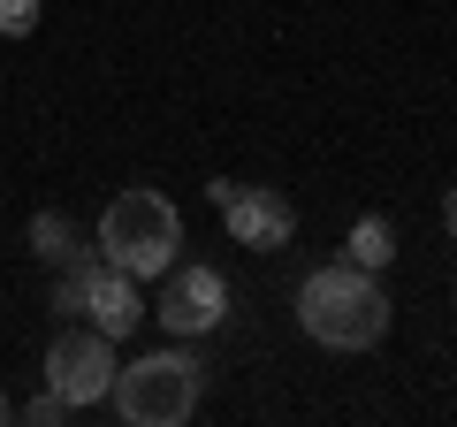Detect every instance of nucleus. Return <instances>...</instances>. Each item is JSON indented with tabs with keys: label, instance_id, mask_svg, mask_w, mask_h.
Returning <instances> with one entry per match:
<instances>
[{
	"label": "nucleus",
	"instance_id": "obj_1",
	"mask_svg": "<svg viewBox=\"0 0 457 427\" xmlns=\"http://www.w3.org/2000/svg\"><path fill=\"white\" fill-rule=\"evenodd\" d=\"M297 329L328 351H374L389 336V297L366 267L336 260V267H312L297 282Z\"/></svg>",
	"mask_w": 457,
	"mask_h": 427
},
{
	"label": "nucleus",
	"instance_id": "obj_2",
	"mask_svg": "<svg viewBox=\"0 0 457 427\" xmlns=\"http://www.w3.org/2000/svg\"><path fill=\"white\" fill-rule=\"evenodd\" d=\"M183 252V214L168 191H153V183H137V191H114L107 214H99V260L122 267V275L153 282L168 275Z\"/></svg>",
	"mask_w": 457,
	"mask_h": 427
},
{
	"label": "nucleus",
	"instance_id": "obj_3",
	"mask_svg": "<svg viewBox=\"0 0 457 427\" xmlns=\"http://www.w3.org/2000/svg\"><path fill=\"white\" fill-rule=\"evenodd\" d=\"M198 397H206V374H198L191 351H153L137 366H114L107 405L130 427H183L198 412Z\"/></svg>",
	"mask_w": 457,
	"mask_h": 427
},
{
	"label": "nucleus",
	"instance_id": "obj_4",
	"mask_svg": "<svg viewBox=\"0 0 457 427\" xmlns=\"http://www.w3.org/2000/svg\"><path fill=\"white\" fill-rule=\"evenodd\" d=\"M46 389H62L69 412L107 405V389H114V336L77 329V321H69V329L54 336V351H46Z\"/></svg>",
	"mask_w": 457,
	"mask_h": 427
},
{
	"label": "nucleus",
	"instance_id": "obj_5",
	"mask_svg": "<svg viewBox=\"0 0 457 427\" xmlns=\"http://www.w3.org/2000/svg\"><path fill=\"white\" fill-rule=\"evenodd\" d=\"M221 313H228L221 267H168V275H161V306H153V321H161L168 336H206V329H221Z\"/></svg>",
	"mask_w": 457,
	"mask_h": 427
},
{
	"label": "nucleus",
	"instance_id": "obj_6",
	"mask_svg": "<svg viewBox=\"0 0 457 427\" xmlns=\"http://www.w3.org/2000/svg\"><path fill=\"white\" fill-rule=\"evenodd\" d=\"M221 222H228V237L252 245V252H275V245L297 237V206L282 191H267V183H237V191L221 198Z\"/></svg>",
	"mask_w": 457,
	"mask_h": 427
},
{
	"label": "nucleus",
	"instance_id": "obj_7",
	"mask_svg": "<svg viewBox=\"0 0 457 427\" xmlns=\"http://www.w3.org/2000/svg\"><path fill=\"white\" fill-rule=\"evenodd\" d=\"M84 321H92L99 336H130L137 321H145V313H137V275L92 260V282H84Z\"/></svg>",
	"mask_w": 457,
	"mask_h": 427
},
{
	"label": "nucleus",
	"instance_id": "obj_8",
	"mask_svg": "<svg viewBox=\"0 0 457 427\" xmlns=\"http://www.w3.org/2000/svg\"><path fill=\"white\" fill-rule=\"evenodd\" d=\"M31 252H38V260H46V267H69V260H77V230H69V214H31Z\"/></svg>",
	"mask_w": 457,
	"mask_h": 427
},
{
	"label": "nucleus",
	"instance_id": "obj_9",
	"mask_svg": "<svg viewBox=\"0 0 457 427\" xmlns=\"http://www.w3.org/2000/svg\"><path fill=\"white\" fill-rule=\"evenodd\" d=\"M343 260L366 267V275H374V267H389V260H396V230H389V222H359V230H351V245H343Z\"/></svg>",
	"mask_w": 457,
	"mask_h": 427
},
{
	"label": "nucleus",
	"instance_id": "obj_10",
	"mask_svg": "<svg viewBox=\"0 0 457 427\" xmlns=\"http://www.w3.org/2000/svg\"><path fill=\"white\" fill-rule=\"evenodd\" d=\"M0 31H8V38H31L38 31V0H0Z\"/></svg>",
	"mask_w": 457,
	"mask_h": 427
},
{
	"label": "nucleus",
	"instance_id": "obj_11",
	"mask_svg": "<svg viewBox=\"0 0 457 427\" xmlns=\"http://www.w3.org/2000/svg\"><path fill=\"white\" fill-rule=\"evenodd\" d=\"M16 420H31V427H54V420H69V397H62V389H46V397H31V405H23Z\"/></svg>",
	"mask_w": 457,
	"mask_h": 427
},
{
	"label": "nucleus",
	"instance_id": "obj_12",
	"mask_svg": "<svg viewBox=\"0 0 457 427\" xmlns=\"http://www.w3.org/2000/svg\"><path fill=\"white\" fill-rule=\"evenodd\" d=\"M442 230L457 237V183H450V198H442Z\"/></svg>",
	"mask_w": 457,
	"mask_h": 427
},
{
	"label": "nucleus",
	"instance_id": "obj_13",
	"mask_svg": "<svg viewBox=\"0 0 457 427\" xmlns=\"http://www.w3.org/2000/svg\"><path fill=\"white\" fill-rule=\"evenodd\" d=\"M8 420H16V397H8V389H0V427H8Z\"/></svg>",
	"mask_w": 457,
	"mask_h": 427
},
{
	"label": "nucleus",
	"instance_id": "obj_14",
	"mask_svg": "<svg viewBox=\"0 0 457 427\" xmlns=\"http://www.w3.org/2000/svg\"><path fill=\"white\" fill-rule=\"evenodd\" d=\"M450 297H457V282H450Z\"/></svg>",
	"mask_w": 457,
	"mask_h": 427
}]
</instances>
